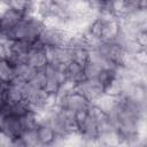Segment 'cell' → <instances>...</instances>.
<instances>
[{
	"instance_id": "6da1fadb",
	"label": "cell",
	"mask_w": 147,
	"mask_h": 147,
	"mask_svg": "<svg viewBox=\"0 0 147 147\" xmlns=\"http://www.w3.org/2000/svg\"><path fill=\"white\" fill-rule=\"evenodd\" d=\"M42 28L44 23L39 17L36 15H24L23 20L3 37L8 40H25L34 42L38 40Z\"/></svg>"
},
{
	"instance_id": "7a4b0ae2",
	"label": "cell",
	"mask_w": 147,
	"mask_h": 147,
	"mask_svg": "<svg viewBox=\"0 0 147 147\" xmlns=\"http://www.w3.org/2000/svg\"><path fill=\"white\" fill-rule=\"evenodd\" d=\"M68 36H69V33L64 29L44 25V28L39 34L38 41L46 48L60 47V46H65Z\"/></svg>"
},
{
	"instance_id": "3957f363",
	"label": "cell",
	"mask_w": 147,
	"mask_h": 147,
	"mask_svg": "<svg viewBox=\"0 0 147 147\" xmlns=\"http://www.w3.org/2000/svg\"><path fill=\"white\" fill-rule=\"evenodd\" d=\"M90 105H91V102L84 95H82L79 92H77L76 90H74L69 93L62 94V95H57V107L70 110L72 113L85 109Z\"/></svg>"
},
{
	"instance_id": "277c9868",
	"label": "cell",
	"mask_w": 147,
	"mask_h": 147,
	"mask_svg": "<svg viewBox=\"0 0 147 147\" xmlns=\"http://www.w3.org/2000/svg\"><path fill=\"white\" fill-rule=\"evenodd\" d=\"M75 90L79 92L82 95H84L91 103H93L99 96H101L105 93V87L98 79L88 78H85L78 84H76Z\"/></svg>"
},
{
	"instance_id": "5b68a950",
	"label": "cell",
	"mask_w": 147,
	"mask_h": 147,
	"mask_svg": "<svg viewBox=\"0 0 147 147\" xmlns=\"http://www.w3.org/2000/svg\"><path fill=\"white\" fill-rule=\"evenodd\" d=\"M0 131L5 132L13 139L18 138L23 132L20 117L0 110Z\"/></svg>"
},
{
	"instance_id": "8992f818",
	"label": "cell",
	"mask_w": 147,
	"mask_h": 147,
	"mask_svg": "<svg viewBox=\"0 0 147 147\" xmlns=\"http://www.w3.org/2000/svg\"><path fill=\"white\" fill-rule=\"evenodd\" d=\"M25 62L36 69H44L48 63L46 47H44L38 40L34 41L25 56Z\"/></svg>"
},
{
	"instance_id": "52a82bcc",
	"label": "cell",
	"mask_w": 147,
	"mask_h": 147,
	"mask_svg": "<svg viewBox=\"0 0 147 147\" xmlns=\"http://www.w3.org/2000/svg\"><path fill=\"white\" fill-rule=\"evenodd\" d=\"M24 17V14L11 8H6L0 14V32L6 36L10 30H13Z\"/></svg>"
},
{
	"instance_id": "ba28073f",
	"label": "cell",
	"mask_w": 147,
	"mask_h": 147,
	"mask_svg": "<svg viewBox=\"0 0 147 147\" xmlns=\"http://www.w3.org/2000/svg\"><path fill=\"white\" fill-rule=\"evenodd\" d=\"M47 53V64L56 65V67H65V64L70 61V51L67 46L60 47H49L46 48Z\"/></svg>"
},
{
	"instance_id": "9c48e42d",
	"label": "cell",
	"mask_w": 147,
	"mask_h": 147,
	"mask_svg": "<svg viewBox=\"0 0 147 147\" xmlns=\"http://www.w3.org/2000/svg\"><path fill=\"white\" fill-rule=\"evenodd\" d=\"M37 138L39 146L56 145L57 137L53 127L47 122H41L37 127Z\"/></svg>"
},
{
	"instance_id": "30bf717a",
	"label": "cell",
	"mask_w": 147,
	"mask_h": 147,
	"mask_svg": "<svg viewBox=\"0 0 147 147\" xmlns=\"http://www.w3.org/2000/svg\"><path fill=\"white\" fill-rule=\"evenodd\" d=\"M64 77L67 80L72 82L75 84H78L79 82L85 79L84 65L70 60L64 67Z\"/></svg>"
},
{
	"instance_id": "8fae6325",
	"label": "cell",
	"mask_w": 147,
	"mask_h": 147,
	"mask_svg": "<svg viewBox=\"0 0 147 147\" xmlns=\"http://www.w3.org/2000/svg\"><path fill=\"white\" fill-rule=\"evenodd\" d=\"M117 103H118V96H113V95H108V94H105L103 93L92 105L96 106L102 111H105L106 114H108L109 116H111L113 113L115 111L116 107H117Z\"/></svg>"
},
{
	"instance_id": "7c38bea8",
	"label": "cell",
	"mask_w": 147,
	"mask_h": 147,
	"mask_svg": "<svg viewBox=\"0 0 147 147\" xmlns=\"http://www.w3.org/2000/svg\"><path fill=\"white\" fill-rule=\"evenodd\" d=\"M7 8L15 9L23 13L24 15H34L33 14V1L32 0H2Z\"/></svg>"
},
{
	"instance_id": "4fadbf2b",
	"label": "cell",
	"mask_w": 147,
	"mask_h": 147,
	"mask_svg": "<svg viewBox=\"0 0 147 147\" xmlns=\"http://www.w3.org/2000/svg\"><path fill=\"white\" fill-rule=\"evenodd\" d=\"M32 44L33 42H29L25 40H9L10 54L25 60V56L29 53V51L31 49Z\"/></svg>"
},
{
	"instance_id": "5bb4252c",
	"label": "cell",
	"mask_w": 147,
	"mask_h": 147,
	"mask_svg": "<svg viewBox=\"0 0 147 147\" xmlns=\"http://www.w3.org/2000/svg\"><path fill=\"white\" fill-rule=\"evenodd\" d=\"M20 119H21V124H22L23 131L36 130L38 127V125L41 123L39 115L36 114L34 111L30 110V109L28 111H25L22 116H20Z\"/></svg>"
},
{
	"instance_id": "9a60e30c",
	"label": "cell",
	"mask_w": 147,
	"mask_h": 147,
	"mask_svg": "<svg viewBox=\"0 0 147 147\" xmlns=\"http://www.w3.org/2000/svg\"><path fill=\"white\" fill-rule=\"evenodd\" d=\"M15 77V65L8 59H0V82L10 83Z\"/></svg>"
},
{
	"instance_id": "2e32d148",
	"label": "cell",
	"mask_w": 147,
	"mask_h": 147,
	"mask_svg": "<svg viewBox=\"0 0 147 147\" xmlns=\"http://www.w3.org/2000/svg\"><path fill=\"white\" fill-rule=\"evenodd\" d=\"M70 51V60L75 61L82 65H84L90 59V46H77L69 48Z\"/></svg>"
},
{
	"instance_id": "e0dca14e",
	"label": "cell",
	"mask_w": 147,
	"mask_h": 147,
	"mask_svg": "<svg viewBox=\"0 0 147 147\" xmlns=\"http://www.w3.org/2000/svg\"><path fill=\"white\" fill-rule=\"evenodd\" d=\"M14 65H15V77H18V78H21L25 82H29L33 77L36 71L38 70V69L31 67L25 61H21L18 63L14 64Z\"/></svg>"
},
{
	"instance_id": "ac0fdd59",
	"label": "cell",
	"mask_w": 147,
	"mask_h": 147,
	"mask_svg": "<svg viewBox=\"0 0 147 147\" xmlns=\"http://www.w3.org/2000/svg\"><path fill=\"white\" fill-rule=\"evenodd\" d=\"M45 83H46V74H45L44 69H38L36 71V74L33 75V77L28 82V84L31 87H33L34 90H38V91H42Z\"/></svg>"
},
{
	"instance_id": "d6986e66",
	"label": "cell",
	"mask_w": 147,
	"mask_h": 147,
	"mask_svg": "<svg viewBox=\"0 0 147 147\" xmlns=\"http://www.w3.org/2000/svg\"><path fill=\"white\" fill-rule=\"evenodd\" d=\"M133 56L140 65L146 67V64H147V52H146L145 48H141V49L137 51L136 53H133Z\"/></svg>"
},
{
	"instance_id": "ffe728a7",
	"label": "cell",
	"mask_w": 147,
	"mask_h": 147,
	"mask_svg": "<svg viewBox=\"0 0 147 147\" xmlns=\"http://www.w3.org/2000/svg\"><path fill=\"white\" fill-rule=\"evenodd\" d=\"M136 39H137V42L139 44V46L141 48H146V46H147V30L138 32Z\"/></svg>"
},
{
	"instance_id": "44dd1931",
	"label": "cell",
	"mask_w": 147,
	"mask_h": 147,
	"mask_svg": "<svg viewBox=\"0 0 147 147\" xmlns=\"http://www.w3.org/2000/svg\"><path fill=\"white\" fill-rule=\"evenodd\" d=\"M13 138L6 134L5 132L0 131V147H6V146H13Z\"/></svg>"
},
{
	"instance_id": "7402d4cb",
	"label": "cell",
	"mask_w": 147,
	"mask_h": 147,
	"mask_svg": "<svg viewBox=\"0 0 147 147\" xmlns=\"http://www.w3.org/2000/svg\"><path fill=\"white\" fill-rule=\"evenodd\" d=\"M130 7H146V0H124Z\"/></svg>"
},
{
	"instance_id": "603a6c76",
	"label": "cell",
	"mask_w": 147,
	"mask_h": 147,
	"mask_svg": "<svg viewBox=\"0 0 147 147\" xmlns=\"http://www.w3.org/2000/svg\"><path fill=\"white\" fill-rule=\"evenodd\" d=\"M6 102H7V100H6L5 93H3L2 91H0V110H1V108L6 105Z\"/></svg>"
},
{
	"instance_id": "cb8c5ba5",
	"label": "cell",
	"mask_w": 147,
	"mask_h": 147,
	"mask_svg": "<svg viewBox=\"0 0 147 147\" xmlns=\"http://www.w3.org/2000/svg\"><path fill=\"white\" fill-rule=\"evenodd\" d=\"M6 86H7V84L6 83H2V82H0V91H5V88H6Z\"/></svg>"
},
{
	"instance_id": "d4e9b609",
	"label": "cell",
	"mask_w": 147,
	"mask_h": 147,
	"mask_svg": "<svg viewBox=\"0 0 147 147\" xmlns=\"http://www.w3.org/2000/svg\"><path fill=\"white\" fill-rule=\"evenodd\" d=\"M0 37H2V34H1V32H0Z\"/></svg>"
}]
</instances>
